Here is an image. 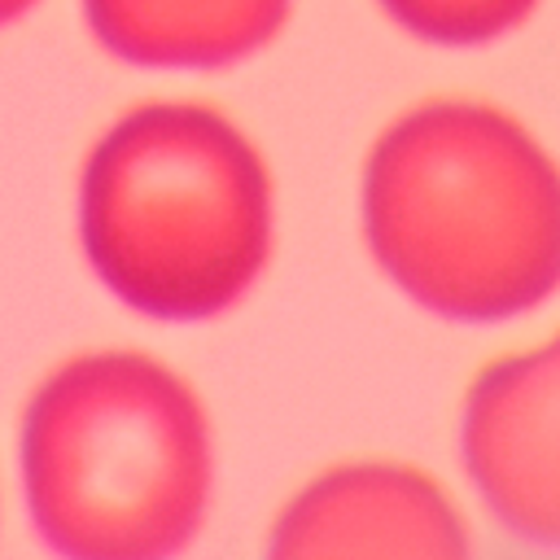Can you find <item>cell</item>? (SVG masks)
Wrapping results in <instances>:
<instances>
[{
	"label": "cell",
	"mask_w": 560,
	"mask_h": 560,
	"mask_svg": "<svg viewBox=\"0 0 560 560\" xmlns=\"http://www.w3.org/2000/svg\"><path fill=\"white\" fill-rule=\"evenodd\" d=\"M381 276L451 324H503L560 289V162L508 109L464 96L398 114L359 188Z\"/></svg>",
	"instance_id": "cell-1"
},
{
	"label": "cell",
	"mask_w": 560,
	"mask_h": 560,
	"mask_svg": "<svg viewBox=\"0 0 560 560\" xmlns=\"http://www.w3.org/2000/svg\"><path fill=\"white\" fill-rule=\"evenodd\" d=\"M22 499L57 560H179L214 508V424L171 363L105 346L57 363L18 433Z\"/></svg>",
	"instance_id": "cell-2"
},
{
	"label": "cell",
	"mask_w": 560,
	"mask_h": 560,
	"mask_svg": "<svg viewBox=\"0 0 560 560\" xmlns=\"http://www.w3.org/2000/svg\"><path fill=\"white\" fill-rule=\"evenodd\" d=\"M79 245L127 311L158 324L219 319L249 298L271 262L267 162L210 105H136L83 162Z\"/></svg>",
	"instance_id": "cell-3"
},
{
	"label": "cell",
	"mask_w": 560,
	"mask_h": 560,
	"mask_svg": "<svg viewBox=\"0 0 560 560\" xmlns=\"http://www.w3.org/2000/svg\"><path fill=\"white\" fill-rule=\"evenodd\" d=\"M459 459L508 534L560 551V328L477 372L459 411Z\"/></svg>",
	"instance_id": "cell-4"
},
{
	"label": "cell",
	"mask_w": 560,
	"mask_h": 560,
	"mask_svg": "<svg viewBox=\"0 0 560 560\" xmlns=\"http://www.w3.org/2000/svg\"><path fill=\"white\" fill-rule=\"evenodd\" d=\"M262 560H477L455 499L402 459H346L276 512Z\"/></svg>",
	"instance_id": "cell-5"
},
{
	"label": "cell",
	"mask_w": 560,
	"mask_h": 560,
	"mask_svg": "<svg viewBox=\"0 0 560 560\" xmlns=\"http://www.w3.org/2000/svg\"><path fill=\"white\" fill-rule=\"evenodd\" d=\"M88 26L105 52L153 70L232 66L289 18V0H83Z\"/></svg>",
	"instance_id": "cell-6"
},
{
	"label": "cell",
	"mask_w": 560,
	"mask_h": 560,
	"mask_svg": "<svg viewBox=\"0 0 560 560\" xmlns=\"http://www.w3.org/2000/svg\"><path fill=\"white\" fill-rule=\"evenodd\" d=\"M394 26L438 48H481L534 18L542 0H376Z\"/></svg>",
	"instance_id": "cell-7"
},
{
	"label": "cell",
	"mask_w": 560,
	"mask_h": 560,
	"mask_svg": "<svg viewBox=\"0 0 560 560\" xmlns=\"http://www.w3.org/2000/svg\"><path fill=\"white\" fill-rule=\"evenodd\" d=\"M35 4H39V0H0V26H4V22H18V18L31 13Z\"/></svg>",
	"instance_id": "cell-8"
}]
</instances>
